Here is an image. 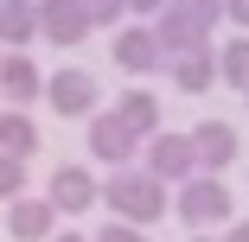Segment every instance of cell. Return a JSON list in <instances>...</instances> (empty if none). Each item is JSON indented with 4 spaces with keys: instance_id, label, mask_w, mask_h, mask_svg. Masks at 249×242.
Instances as JSON below:
<instances>
[{
    "instance_id": "obj_1",
    "label": "cell",
    "mask_w": 249,
    "mask_h": 242,
    "mask_svg": "<svg viewBox=\"0 0 249 242\" xmlns=\"http://www.w3.org/2000/svg\"><path fill=\"white\" fill-rule=\"evenodd\" d=\"M103 204L115 223H134V229H154L160 217H173V185H160L147 166H122L103 178Z\"/></svg>"
},
{
    "instance_id": "obj_2",
    "label": "cell",
    "mask_w": 249,
    "mask_h": 242,
    "mask_svg": "<svg viewBox=\"0 0 249 242\" xmlns=\"http://www.w3.org/2000/svg\"><path fill=\"white\" fill-rule=\"evenodd\" d=\"M173 217H179L192 236H211L217 223H224V229L236 223V198H230V185H224V178L198 172V178H185V185L173 191Z\"/></svg>"
},
{
    "instance_id": "obj_3",
    "label": "cell",
    "mask_w": 249,
    "mask_h": 242,
    "mask_svg": "<svg viewBox=\"0 0 249 242\" xmlns=\"http://www.w3.org/2000/svg\"><path fill=\"white\" fill-rule=\"evenodd\" d=\"M96 77L83 70V64H64V70H52L45 77V109L52 115H64V121H96L103 109H96Z\"/></svg>"
},
{
    "instance_id": "obj_4",
    "label": "cell",
    "mask_w": 249,
    "mask_h": 242,
    "mask_svg": "<svg viewBox=\"0 0 249 242\" xmlns=\"http://www.w3.org/2000/svg\"><path fill=\"white\" fill-rule=\"evenodd\" d=\"M109 58H115V70L134 77V83H147V77H160V70H166V51H160L154 26H134V19L109 38Z\"/></svg>"
},
{
    "instance_id": "obj_5",
    "label": "cell",
    "mask_w": 249,
    "mask_h": 242,
    "mask_svg": "<svg viewBox=\"0 0 249 242\" xmlns=\"http://www.w3.org/2000/svg\"><path fill=\"white\" fill-rule=\"evenodd\" d=\"M141 166L154 172L160 185H185V178H198V153H192V134H173V128H160L154 140L141 147Z\"/></svg>"
},
{
    "instance_id": "obj_6",
    "label": "cell",
    "mask_w": 249,
    "mask_h": 242,
    "mask_svg": "<svg viewBox=\"0 0 249 242\" xmlns=\"http://www.w3.org/2000/svg\"><path fill=\"white\" fill-rule=\"evenodd\" d=\"M141 147H147V140H141L115 109H103V115L89 121V160H96V166L122 172V166H134V160H141Z\"/></svg>"
},
{
    "instance_id": "obj_7",
    "label": "cell",
    "mask_w": 249,
    "mask_h": 242,
    "mask_svg": "<svg viewBox=\"0 0 249 242\" xmlns=\"http://www.w3.org/2000/svg\"><path fill=\"white\" fill-rule=\"evenodd\" d=\"M45 198L58 204V217H83L89 204H103V178L89 166H77V160H64V166H52V178H45Z\"/></svg>"
},
{
    "instance_id": "obj_8",
    "label": "cell",
    "mask_w": 249,
    "mask_h": 242,
    "mask_svg": "<svg viewBox=\"0 0 249 242\" xmlns=\"http://www.w3.org/2000/svg\"><path fill=\"white\" fill-rule=\"evenodd\" d=\"M192 153H198V172H211V178H224L230 166H236V153H243V134L230 128V121H198L192 128Z\"/></svg>"
},
{
    "instance_id": "obj_9",
    "label": "cell",
    "mask_w": 249,
    "mask_h": 242,
    "mask_svg": "<svg viewBox=\"0 0 249 242\" xmlns=\"http://www.w3.org/2000/svg\"><path fill=\"white\" fill-rule=\"evenodd\" d=\"M154 38H160L166 64H173V58H192V51H217L211 26H198V19H192V13H179V7H166V13L154 19Z\"/></svg>"
},
{
    "instance_id": "obj_10",
    "label": "cell",
    "mask_w": 249,
    "mask_h": 242,
    "mask_svg": "<svg viewBox=\"0 0 249 242\" xmlns=\"http://www.w3.org/2000/svg\"><path fill=\"white\" fill-rule=\"evenodd\" d=\"M0 102H7V109L45 102V70L32 64V51H7V58H0Z\"/></svg>"
},
{
    "instance_id": "obj_11",
    "label": "cell",
    "mask_w": 249,
    "mask_h": 242,
    "mask_svg": "<svg viewBox=\"0 0 249 242\" xmlns=\"http://www.w3.org/2000/svg\"><path fill=\"white\" fill-rule=\"evenodd\" d=\"M96 26H89V13L77 7V0H38V38L45 45H83Z\"/></svg>"
},
{
    "instance_id": "obj_12",
    "label": "cell",
    "mask_w": 249,
    "mask_h": 242,
    "mask_svg": "<svg viewBox=\"0 0 249 242\" xmlns=\"http://www.w3.org/2000/svg\"><path fill=\"white\" fill-rule=\"evenodd\" d=\"M7 236H13V242H52V236H58V204H52V198H19V204H7Z\"/></svg>"
},
{
    "instance_id": "obj_13",
    "label": "cell",
    "mask_w": 249,
    "mask_h": 242,
    "mask_svg": "<svg viewBox=\"0 0 249 242\" xmlns=\"http://www.w3.org/2000/svg\"><path fill=\"white\" fill-rule=\"evenodd\" d=\"M166 77H173V89L179 96H211L224 77H217V51H192V58H173L166 64Z\"/></svg>"
},
{
    "instance_id": "obj_14",
    "label": "cell",
    "mask_w": 249,
    "mask_h": 242,
    "mask_svg": "<svg viewBox=\"0 0 249 242\" xmlns=\"http://www.w3.org/2000/svg\"><path fill=\"white\" fill-rule=\"evenodd\" d=\"M38 45V0H0V51Z\"/></svg>"
},
{
    "instance_id": "obj_15",
    "label": "cell",
    "mask_w": 249,
    "mask_h": 242,
    "mask_svg": "<svg viewBox=\"0 0 249 242\" xmlns=\"http://www.w3.org/2000/svg\"><path fill=\"white\" fill-rule=\"evenodd\" d=\"M115 115H122L141 140H154V134H160V96L147 89V83H128V89L115 96Z\"/></svg>"
},
{
    "instance_id": "obj_16",
    "label": "cell",
    "mask_w": 249,
    "mask_h": 242,
    "mask_svg": "<svg viewBox=\"0 0 249 242\" xmlns=\"http://www.w3.org/2000/svg\"><path fill=\"white\" fill-rule=\"evenodd\" d=\"M0 153L7 160H32L38 153V121L26 109H0Z\"/></svg>"
},
{
    "instance_id": "obj_17",
    "label": "cell",
    "mask_w": 249,
    "mask_h": 242,
    "mask_svg": "<svg viewBox=\"0 0 249 242\" xmlns=\"http://www.w3.org/2000/svg\"><path fill=\"white\" fill-rule=\"evenodd\" d=\"M217 77L249 96V32H230V38L217 45Z\"/></svg>"
},
{
    "instance_id": "obj_18",
    "label": "cell",
    "mask_w": 249,
    "mask_h": 242,
    "mask_svg": "<svg viewBox=\"0 0 249 242\" xmlns=\"http://www.w3.org/2000/svg\"><path fill=\"white\" fill-rule=\"evenodd\" d=\"M77 7L89 13L96 32H122V26H128V0H77Z\"/></svg>"
},
{
    "instance_id": "obj_19",
    "label": "cell",
    "mask_w": 249,
    "mask_h": 242,
    "mask_svg": "<svg viewBox=\"0 0 249 242\" xmlns=\"http://www.w3.org/2000/svg\"><path fill=\"white\" fill-rule=\"evenodd\" d=\"M19 198H32V191H26V160L0 153V204H19Z\"/></svg>"
},
{
    "instance_id": "obj_20",
    "label": "cell",
    "mask_w": 249,
    "mask_h": 242,
    "mask_svg": "<svg viewBox=\"0 0 249 242\" xmlns=\"http://www.w3.org/2000/svg\"><path fill=\"white\" fill-rule=\"evenodd\" d=\"M173 7H179V13H192L198 26H211V32L224 26V0H173Z\"/></svg>"
},
{
    "instance_id": "obj_21",
    "label": "cell",
    "mask_w": 249,
    "mask_h": 242,
    "mask_svg": "<svg viewBox=\"0 0 249 242\" xmlns=\"http://www.w3.org/2000/svg\"><path fill=\"white\" fill-rule=\"evenodd\" d=\"M96 242H147V229H134V223H103V229H96Z\"/></svg>"
},
{
    "instance_id": "obj_22",
    "label": "cell",
    "mask_w": 249,
    "mask_h": 242,
    "mask_svg": "<svg viewBox=\"0 0 249 242\" xmlns=\"http://www.w3.org/2000/svg\"><path fill=\"white\" fill-rule=\"evenodd\" d=\"M166 7H173V0H128V19H134V26H154Z\"/></svg>"
},
{
    "instance_id": "obj_23",
    "label": "cell",
    "mask_w": 249,
    "mask_h": 242,
    "mask_svg": "<svg viewBox=\"0 0 249 242\" xmlns=\"http://www.w3.org/2000/svg\"><path fill=\"white\" fill-rule=\"evenodd\" d=\"M224 19H230L236 32H249V0H224Z\"/></svg>"
},
{
    "instance_id": "obj_24",
    "label": "cell",
    "mask_w": 249,
    "mask_h": 242,
    "mask_svg": "<svg viewBox=\"0 0 249 242\" xmlns=\"http://www.w3.org/2000/svg\"><path fill=\"white\" fill-rule=\"evenodd\" d=\"M224 242H249V217H236V223L224 229Z\"/></svg>"
},
{
    "instance_id": "obj_25",
    "label": "cell",
    "mask_w": 249,
    "mask_h": 242,
    "mask_svg": "<svg viewBox=\"0 0 249 242\" xmlns=\"http://www.w3.org/2000/svg\"><path fill=\"white\" fill-rule=\"evenodd\" d=\"M52 242H96V236H83V229H58Z\"/></svg>"
},
{
    "instance_id": "obj_26",
    "label": "cell",
    "mask_w": 249,
    "mask_h": 242,
    "mask_svg": "<svg viewBox=\"0 0 249 242\" xmlns=\"http://www.w3.org/2000/svg\"><path fill=\"white\" fill-rule=\"evenodd\" d=\"M185 242H224V236H185Z\"/></svg>"
},
{
    "instance_id": "obj_27",
    "label": "cell",
    "mask_w": 249,
    "mask_h": 242,
    "mask_svg": "<svg viewBox=\"0 0 249 242\" xmlns=\"http://www.w3.org/2000/svg\"><path fill=\"white\" fill-rule=\"evenodd\" d=\"M243 102H249V96H243Z\"/></svg>"
},
{
    "instance_id": "obj_28",
    "label": "cell",
    "mask_w": 249,
    "mask_h": 242,
    "mask_svg": "<svg viewBox=\"0 0 249 242\" xmlns=\"http://www.w3.org/2000/svg\"><path fill=\"white\" fill-rule=\"evenodd\" d=\"M0 58H7V51H0Z\"/></svg>"
}]
</instances>
